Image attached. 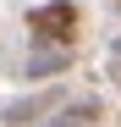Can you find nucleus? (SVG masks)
<instances>
[{"label":"nucleus","mask_w":121,"mask_h":127,"mask_svg":"<svg viewBox=\"0 0 121 127\" xmlns=\"http://www.w3.org/2000/svg\"><path fill=\"white\" fill-rule=\"evenodd\" d=\"M60 111H66V89L55 83V89H39V94H17V99H6L0 122H6V127H33L39 116H50V122H55ZM39 127H44V122H39Z\"/></svg>","instance_id":"f03ea898"},{"label":"nucleus","mask_w":121,"mask_h":127,"mask_svg":"<svg viewBox=\"0 0 121 127\" xmlns=\"http://www.w3.org/2000/svg\"><path fill=\"white\" fill-rule=\"evenodd\" d=\"M116 66H121V55H116Z\"/></svg>","instance_id":"20e7f679"},{"label":"nucleus","mask_w":121,"mask_h":127,"mask_svg":"<svg viewBox=\"0 0 121 127\" xmlns=\"http://www.w3.org/2000/svg\"><path fill=\"white\" fill-rule=\"evenodd\" d=\"M28 39L50 50H77V28H83V6L77 0H39L28 6Z\"/></svg>","instance_id":"f257e3e1"},{"label":"nucleus","mask_w":121,"mask_h":127,"mask_svg":"<svg viewBox=\"0 0 121 127\" xmlns=\"http://www.w3.org/2000/svg\"><path fill=\"white\" fill-rule=\"evenodd\" d=\"M77 66V50H50V44H28V61H22V83H50V77H66ZM55 89V83H50Z\"/></svg>","instance_id":"7ed1b4c3"}]
</instances>
